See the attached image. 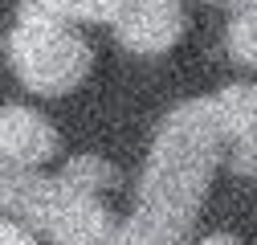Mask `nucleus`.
<instances>
[{"instance_id":"nucleus-5","label":"nucleus","mask_w":257,"mask_h":245,"mask_svg":"<svg viewBox=\"0 0 257 245\" xmlns=\"http://www.w3.org/2000/svg\"><path fill=\"white\" fill-rule=\"evenodd\" d=\"M216 118L224 143H229V168L237 176H257V86L253 82H233L212 94Z\"/></svg>"},{"instance_id":"nucleus-10","label":"nucleus","mask_w":257,"mask_h":245,"mask_svg":"<svg viewBox=\"0 0 257 245\" xmlns=\"http://www.w3.org/2000/svg\"><path fill=\"white\" fill-rule=\"evenodd\" d=\"M200 245H237V241H233V237H224V233H216V237H204Z\"/></svg>"},{"instance_id":"nucleus-6","label":"nucleus","mask_w":257,"mask_h":245,"mask_svg":"<svg viewBox=\"0 0 257 245\" xmlns=\"http://www.w3.org/2000/svg\"><path fill=\"white\" fill-rule=\"evenodd\" d=\"M57 131L29 110V106H5L0 110V160L13 168H41L45 160L57 156Z\"/></svg>"},{"instance_id":"nucleus-2","label":"nucleus","mask_w":257,"mask_h":245,"mask_svg":"<svg viewBox=\"0 0 257 245\" xmlns=\"http://www.w3.org/2000/svg\"><path fill=\"white\" fill-rule=\"evenodd\" d=\"M118 184V172L98 156H78L61 176H37V168H13L0 160V208L21 225L41 229L53 245H110L114 221L102 192Z\"/></svg>"},{"instance_id":"nucleus-3","label":"nucleus","mask_w":257,"mask_h":245,"mask_svg":"<svg viewBox=\"0 0 257 245\" xmlns=\"http://www.w3.org/2000/svg\"><path fill=\"white\" fill-rule=\"evenodd\" d=\"M9 61L21 86L45 98H61L86 82L94 53L70 21L45 13L37 0H21L17 25L9 33Z\"/></svg>"},{"instance_id":"nucleus-4","label":"nucleus","mask_w":257,"mask_h":245,"mask_svg":"<svg viewBox=\"0 0 257 245\" xmlns=\"http://www.w3.org/2000/svg\"><path fill=\"white\" fill-rule=\"evenodd\" d=\"M110 25L131 53L155 57V53H168L184 37V9L180 0H122Z\"/></svg>"},{"instance_id":"nucleus-7","label":"nucleus","mask_w":257,"mask_h":245,"mask_svg":"<svg viewBox=\"0 0 257 245\" xmlns=\"http://www.w3.org/2000/svg\"><path fill=\"white\" fill-rule=\"evenodd\" d=\"M224 49L237 66H249L257 70V9L253 5H241L229 21V33H224Z\"/></svg>"},{"instance_id":"nucleus-1","label":"nucleus","mask_w":257,"mask_h":245,"mask_svg":"<svg viewBox=\"0 0 257 245\" xmlns=\"http://www.w3.org/2000/svg\"><path fill=\"white\" fill-rule=\"evenodd\" d=\"M224 151L229 143H224L212 94L176 106L155 131L135 212L114 225L110 245H184Z\"/></svg>"},{"instance_id":"nucleus-11","label":"nucleus","mask_w":257,"mask_h":245,"mask_svg":"<svg viewBox=\"0 0 257 245\" xmlns=\"http://www.w3.org/2000/svg\"><path fill=\"white\" fill-rule=\"evenodd\" d=\"M220 5H229V9H241V5H253V9H257V0H220Z\"/></svg>"},{"instance_id":"nucleus-9","label":"nucleus","mask_w":257,"mask_h":245,"mask_svg":"<svg viewBox=\"0 0 257 245\" xmlns=\"http://www.w3.org/2000/svg\"><path fill=\"white\" fill-rule=\"evenodd\" d=\"M0 245H37V237H33V229H29V225L0 217Z\"/></svg>"},{"instance_id":"nucleus-8","label":"nucleus","mask_w":257,"mask_h":245,"mask_svg":"<svg viewBox=\"0 0 257 245\" xmlns=\"http://www.w3.org/2000/svg\"><path fill=\"white\" fill-rule=\"evenodd\" d=\"M37 5L45 9V13H53V17H61V21H86V25H106V21H114L118 17V9H122V0H37Z\"/></svg>"}]
</instances>
